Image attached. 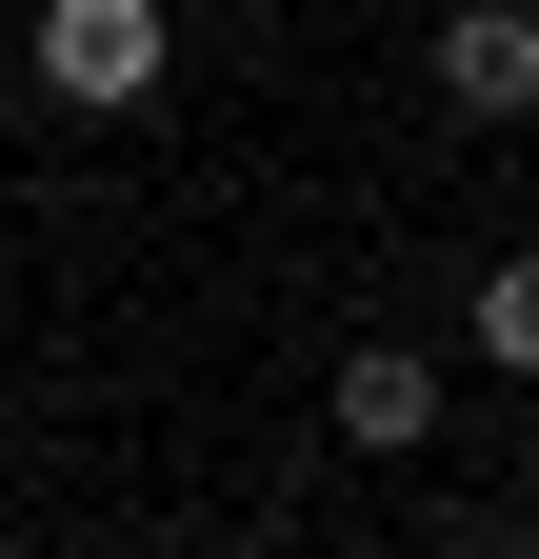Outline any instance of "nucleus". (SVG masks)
Masks as SVG:
<instances>
[{
	"instance_id": "nucleus-1",
	"label": "nucleus",
	"mask_w": 539,
	"mask_h": 559,
	"mask_svg": "<svg viewBox=\"0 0 539 559\" xmlns=\"http://www.w3.org/2000/svg\"><path fill=\"white\" fill-rule=\"evenodd\" d=\"M40 100L141 120V100H160V0H40Z\"/></svg>"
},
{
	"instance_id": "nucleus-2",
	"label": "nucleus",
	"mask_w": 539,
	"mask_h": 559,
	"mask_svg": "<svg viewBox=\"0 0 539 559\" xmlns=\"http://www.w3.org/2000/svg\"><path fill=\"white\" fill-rule=\"evenodd\" d=\"M440 100L459 120H519L539 100V21H519V0H459V21H440Z\"/></svg>"
},
{
	"instance_id": "nucleus-3",
	"label": "nucleus",
	"mask_w": 539,
	"mask_h": 559,
	"mask_svg": "<svg viewBox=\"0 0 539 559\" xmlns=\"http://www.w3.org/2000/svg\"><path fill=\"white\" fill-rule=\"evenodd\" d=\"M340 440H360V460H420V440H440V380H420V340H360V360H340Z\"/></svg>"
}]
</instances>
